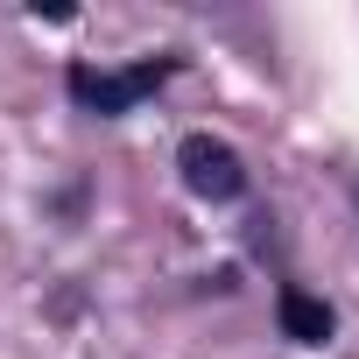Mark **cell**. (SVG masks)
Masks as SVG:
<instances>
[{"mask_svg": "<svg viewBox=\"0 0 359 359\" xmlns=\"http://www.w3.org/2000/svg\"><path fill=\"white\" fill-rule=\"evenodd\" d=\"M162 78H176V57H141V64H127V71H92V64H71V71H64V85H71V99H78L85 113H127V106H141Z\"/></svg>", "mask_w": 359, "mask_h": 359, "instance_id": "cell-1", "label": "cell"}, {"mask_svg": "<svg viewBox=\"0 0 359 359\" xmlns=\"http://www.w3.org/2000/svg\"><path fill=\"white\" fill-rule=\"evenodd\" d=\"M176 169H184V184H191L198 198H212V205H226V198L247 191V169H240L233 141H219V134H184V148H176Z\"/></svg>", "mask_w": 359, "mask_h": 359, "instance_id": "cell-2", "label": "cell"}, {"mask_svg": "<svg viewBox=\"0 0 359 359\" xmlns=\"http://www.w3.org/2000/svg\"><path fill=\"white\" fill-rule=\"evenodd\" d=\"M275 317H282V331H289L296 345H324V338H331V303H317V296H303V289H282Z\"/></svg>", "mask_w": 359, "mask_h": 359, "instance_id": "cell-3", "label": "cell"}]
</instances>
